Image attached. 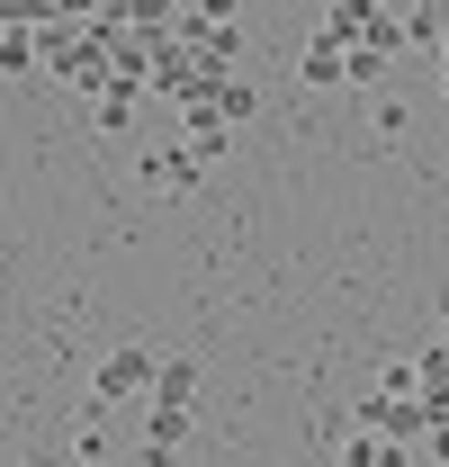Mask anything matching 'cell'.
I'll use <instances>...</instances> for the list:
<instances>
[{"instance_id": "obj_1", "label": "cell", "mask_w": 449, "mask_h": 467, "mask_svg": "<svg viewBox=\"0 0 449 467\" xmlns=\"http://www.w3.org/2000/svg\"><path fill=\"white\" fill-rule=\"evenodd\" d=\"M153 378H162V359L144 342H117L109 359H99V378H90V413H117V405H144L153 396Z\"/></svg>"}, {"instance_id": "obj_2", "label": "cell", "mask_w": 449, "mask_h": 467, "mask_svg": "<svg viewBox=\"0 0 449 467\" xmlns=\"http://www.w3.org/2000/svg\"><path fill=\"white\" fill-rule=\"evenodd\" d=\"M315 27L341 46H404V18H387V0H324Z\"/></svg>"}, {"instance_id": "obj_3", "label": "cell", "mask_w": 449, "mask_h": 467, "mask_svg": "<svg viewBox=\"0 0 449 467\" xmlns=\"http://www.w3.org/2000/svg\"><path fill=\"white\" fill-rule=\"evenodd\" d=\"M350 422H369V431H387V441H423V422H432V405L423 396H369V405H350Z\"/></svg>"}, {"instance_id": "obj_4", "label": "cell", "mask_w": 449, "mask_h": 467, "mask_svg": "<svg viewBox=\"0 0 449 467\" xmlns=\"http://www.w3.org/2000/svg\"><path fill=\"white\" fill-rule=\"evenodd\" d=\"M341 467H413V441H387V431H369V422H350L333 441Z\"/></svg>"}, {"instance_id": "obj_5", "label": "cell", "mask_w": 449, "mask_h": 467, "mask_svg": "<svg viewBox=\"0 0 449 467\" xmlns=\"http://www.w3.org/2000/svg\"><path fill=\"white\" fill-rule=\"evenodd\" d=\"M297 72H306V90H350V46L341 36H306V55H297Z\"/></svg>"}, {"instance_id": "obj_6", "label": "cell", "mask_w": 449, "mask_h": 467, "mask_svg": "<svg viewBox=\"0 0 449 467\" xmlns=\"http://www.w3.org/2000/svg\"><path fill=\"white\" fill-rule=\"evenodd\" d=\"M198 171H207V162H198L189 144H162V153H144V180H153L162 198H189V189H198Z\"/></svg>"}, {"instance_id": "obj_7", "label": "cell", "mask_w": 449, "mask_h": 467, "mask_svg": "<svg viewBox=\"0 0 449 467\" xmlns=\"http://www.w3.org/2000/svg\"><path fill=\"white\" fill-rule=\"evenodd\" d=\"M144 405H162V413H189V405H198V359H189V350H171V359H162V378H153Z\"/></svg>"}, {"instance_id": "obj_8", "label": "cell", "mask_w": 449, "mask_h": 467, "mask_svg": "<svg viewBox=\"0 0 449 467\" xmlns=\"http://www.w3.org/2000/svg\"><path fill=\"white\" fill-rule=\"evenodd\" d=\"M37 63H46V46H37V27H27V18H9V27H0V72H9V81H27Z\"/></svg>"}, {"instance_id": "obj_9", "label": "cell", "mask_w": 449, "mask_h": 467, "mask_svg": "<svg viewBox=\"0 0 449 467\" xmlns=\"http://www.w3.org/2000/svg\"><path fill=\"white\" fill-rule=\"evenodd\" d=\"M135 90H144V81H126V72H117V81H99V90H90V109H99V135H117V126L135 117Z\"/></svg>"}, {"instance_id": "obj_10", "label": "cell", "mask_w": 449, "mask_h": 467, "mask_svg": "<svg viewBox=\"0 0 449 467\" xmlns=\"http://www.w3.org/2000/svg\"><path fill=\"white\" fill-rule=\"evenodd\" d=\"M395 55H404V46H350V90H378L395 72Z\"/></svg>"}, {"instance_id": "obj_11", "label": "cell", "mask_w": 449, "mask_h": 467, "mask_svg": "<svg viewBox=\"0 0 449 467\" xmlns=\"http://www.w3.org/2000/svg\"><path fill=\"white\" fill-rule=\"evenodd\" d=\"M404 46H441V9H413L404 18Z\"/></svg>"}, {"instance_id": "obj_12", "label": "cell", "mask_w": 449, "mask_h": 467, "mask_svg": "<svg viewBox=\"0 0 449 467\" xmlns=\"http://www.w3.org/2000/svg\"><path fill=\"white\" fill-rule=\"evenodd\" d=\"M441 99H449V55H441Z\"/></svg>"}, {"instance_id": "obj_13", "label": "cell", "mask_w": 449, "mask_h": 467, "mask_svg": "<svg viewBox=\"0 0 449 467\" xmlns=\"http://www.w3.org/2000/svg\"><path fill=\"white\" fill-rule=\"evenodd\" d=\"M441 324H449V296H441Z\"/></svg>"}]
</instances>
